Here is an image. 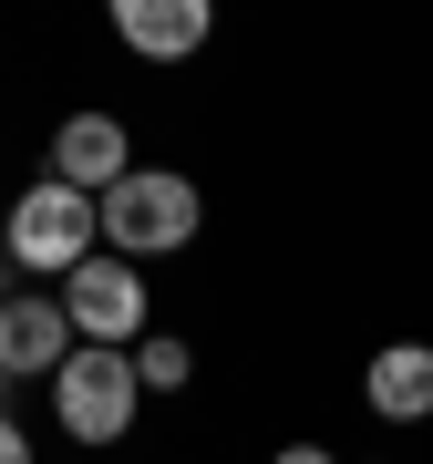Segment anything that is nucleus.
Masks as SVG:
<instances>
[{"mask_svg": "<svg viewBox=\"0 0 433 464\" xmlns=\"http://www.w3.org/2000/svg\"><path fill=\"white\" fill-rule=\"evenodd\" d=\"M186 372H197V351H186V341H166V331L134 341V382H145V392H186Z\"/></svg>", "mask_w": 433, "mask_h": 464, "instance_id": "nucleus-9", "label": "nucleus"}, {"mask_svg": "<svg viewBox=\"0 0 433 464\" xmlns=\"http://www.w3.org/2000/svg\"><path fill=\"white\" fill-rule=\"evenodd\" d=\"M114 42L145 63H186L207 42V0H114Z\"/></svg>", "mask_w": 433, "mask_h": 464, "instance_id": "nucleus-7", "label": "nucleus"}, {"mask_svg": "<svg viewBox=\"0 0 433 464\" xmlns=\"http://www.w3.org/2000/svg\"><path fill=\"white\" fill-rule=\"evenodd\" d=\"M361 402L382 423H433V351L423 341H392V351H371V372H361Z\"/></svg>", "mask_w": 433, "mask_h": 464, "instance_id": "nucleus-8", "label": "nucleus"}, {"mask_svg": "<svg viewBox=\"0 0 433 464\" xmlns=\"http://www.w3.org/2000/svg\"><path fill=\"white\" fill-rule=\"evenodd\" d=\"M63 362H72L63 299H0V372L32 382V372H63Z\"/></svg>", "mask_w": 433, "mask_h": 464, "instance_id": "nucleus-6", "label": "nucleus"}, {"mask_svg": "<svg viewBox=\"0 0 433 464\" xmlns=\"http://www.w3.org/2000/svg\"><path fill=\"white\" fill-rule=\"evenodd\" d=\"M52 176L72 186V197H114V186L134 176V145H124V124L114 114H63V134H52Z\"/></svg>", "mask_w": 433, "mask_h": 464, "instance_id": "nucleus-5", "label": "nucleus"}, {"mask_svg": "<svg viewBox=\"0 0 433 464\" xmlns=\"http://www.w3.org/2000/svg\"><path fill=\"white\" fill-rule=\"evenodd\" d=\"M0 299H11V258H0Z\"/></svg>", "mask_w": 433, "mask_h": 464, "instance_id": "nucleus-12", "label": "nucleus"}, {"mask_svg": "<svg viewBox=\"0 0 433 464\" xmlns=\"http://www.w3.org/2000/svg\"><path fill=\"white\" fill-rule=\"evenodd\" d=\"M0 464H32V433H21L11 413H0Z\"/></svg>", "mask_w": 433, "mask_h": 464, "instance_id": "nucleus-10", "label": "nucleus"}, {"mask_svg": "<svg viewBox=\"0 0 433 464\" xmlns=\"http://www.w3.org/2000/svg\"><path fill=\"white\" fill-rule=\"evenodd\" d=\"M186 237H197V186H186L176 166H134L114 197H103V248L114 258H176Z\"/></svg>", "mask_w": 433, "mask_h": 464, "instance_id": "nucleus-2", "label": "nucleus"}, {"mask_svg": "<svg viewBox=\"0 0 433 464\" xmlns=\"http://www.w3.org/2000/svg\"><path fill=\"white\" fill-rule=\"evenodd\" d=\"M268 464H341V454H320V444H289V454H268Z\"/></svg>", "mask_w": 433, "mask_h": 464, "instance_id": "nucleus-11", "label": "nucleus"}, {"mask_svg": "<svg viewBox=\"0 0 433 464\" xmlns=\"http://www.w3.org/2000/svg\"><path fill=\"white\" fill-rule=\"evenodd\" d=\"M63 320H72V341H93V351H134L145 341V268L114 258V248H93L63 279Z\"/></svg>", "mask_w": 433, "mask_h": 464, "instance_id": "nucleus-4", "label": "nucleus"}, {"mask_svg": "<svg viewBox=\"0 0 433 464\" xmlns=\"http://www.w3.org/2000/svg\"><path fill=\"white\" fill-rule=\"evenodd\" d=\"M0 392H11V372H0Z\"/></svg>", "mask_w": 433, "mask_h": 464, "instance_id": "nucleus-13", "label": "nucleus"}, {"mask_svg": "<svg viewBox=\"0 0 433 464\" xmlns=\"http://www.w3.org/2000/svg\"><path fill=\"white\" fill-rule=\"evenodd\" d=\"M134 351H93V341H72V362L52 372V413H63L72 444H124L134 433Z\"/></svg>", "mask_w": 433, "mask_h": 464, "instance_id": "nucleus-3", "label": "nucleus"}, {"mask_svg": "<svg viewBox=\"0 0 433 464\" xmlns=\"http://www.w3.org/2000/svg\"><path fill=\"white\" fill-rule=\"evenodd\" d=\"M103 248V207L93 197H72L63 176H42V186H21L11 197V227H0V258H21V268H42V279H72Z\"/></svg>", "mask_w": 433, "mask_h": 464, "instance_id": "nucleus-1", "label": "nucleus"}]
</instances>
